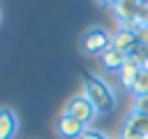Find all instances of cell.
<instances>
[{
    "instance_id": "1",
    "label": "cell",
    "mask_w": 148,
    "mask_h": 139,
    "mask_svg": "<svg viewBox=\"0 0 148 139\" xmlns=\"http://www.w3.org/2000/svg\"><path fill=\"white\" fill-rule=\"evenodd\" d=\"M83 95L92 102L97 114H109L116 107V95L111 86L97 74H88V72L83 74Z\"/></svg>"
},
{
    "instance_id": "2",
    "label": "cell",
    "mask_w": 148,
    "mask_h": 139,
    "mask_svg": "<svg viewBox=\"0 0 148 139\" xmlns=\"http://www.w3.org/2000/svg\"><path fill=\"white\" fill-rule=\"evenodd\" d=\"M111 42H113V35H109V32L102 30V28H92V30H88V32L83 35L81 46H83L86 53H99V56H102L104 51L111 49Z\"/></svg>"
},
{
    "instance_id": "3",
    "label": "cell",
    "mask_w": 148,
    "mask_h": 139,
    "mask_svg": "<svg viewBox=\"0 0 148 139\" xmlns=\"http://www.w3.org/2000/svg\"><path fill=\"white\" fill-rule=\"evenodd\" d=\"M65 114H69V116H74L76 120H81L83 125H88V123H92V118L97 116V109L92 107V102H90L86 95H74V97L67 102Z\"/></svg>"
},
{
    "instance_id": "4",
    "label": "cell",
    "mask_w": 148,
    "mask_h": 139,
    "mask_svg": "<svg viewBox=\"0 0 148 139\" xmlns=\"http://www.w3.org/2000/svg\"><path fill=\"white\" fill-rule=\"evenodd\" d=\"M83 130H86V125L69 114H62L56 123V132H58L60 139H79L83 134Z\"/></svg>"
},
{
    "instance_id": "5",
    "label": "cell",
    "mask_w": 148,
    "mask_h": 139,
    "mask_svg": "<svg viewBox=\"0 0 148 139\" xmlns=\"http://www.w3.org/2000/svg\"><path fill=\"white\" fill-rule=\"evenodd\" d=\"M16 130H18V118H16V114H14L12 109L2 107V109H0V139H14Z\"/></svg>"
},
{
    "instance_id": "6",
    "label": "cell",
    "mask_w": 148,
    "mask_h": 139,
    "mask_svg": "<svg viewBox=\"0 0 148 139\" xmlns=\"http://www.w3.org/2000/svg\"><path fill=\"white\" fill-rule=\"evenodd\" d=\"M127 58H130V53L127 51H120V49H109V51H104L102 53V65L106 67V70H120L125 63H127Z\"/></svg>"
},
{
    "instance_id": "7",
    "label": "cell",
    "mask_w": 148,
    "mask_h": 139,
    "mask_svg": "<svg viewBox=\"0 0 148 139\" xmlns=\"http://www.w3.org/2000/svg\"><path fill=\"white\" fill-rule=\"evenodd\" d=\"M139 70H141V65H136L132 58H127V63L118 70V76H120V83L125 86V88H130L132 90V86H134V79H136V74H139Z\"/></svg>"
},
{
    "instance_id": "8",
    "label": "cell",
    "mask_w": 148,
    "mask_h": 139,
    "mask_svg": "<svg viewBox=\"0 0 148 139\" xmlns=\"http://www.w3.org/2000/svg\"><path fill=\"white\" fill-rule=\"evenodd\" d=\"M136 44V35L134 32H130V30H118V32H113V42H111V46L113 49H120V51H132V46Z\"/></svg>"
},
{
    "instance_id": "9",
    "label": "cell",
    "mask_w": 148,
    "mask_h": 139,
    "mask_svg": "<svg viewBox=\"0 0 148 139\" xmlns=\"http://www.w3.org/2000/svg\"><path fill=\"white\" fill-rule=\"evenodd\" d=\"M125 125H127V127H132V130H136L139 134L148 137V114H143V111H136V109H134V111L127 116Z\"/></svg>"
},
{
    "instance_id": "10",
    "label": "cell",
    "mask_w": 148,
    "mask_h": 139,
    "mask_svg": "<svg viewBox=\"0 0 148 139\" xmlns=\"http://www.w3.org/2000/svg\"><path fill=\"white\" fill-rule=\"evenodd\" d=\"M136 7H139V0H120L113 9H116L118 21H130V19H134Z\"/></svg>"
},
{
    "instance_id": "11",
    "label": "cell",
    "mask_w": 148,
    "mask_h": 139,
    "mask_svg": "<svg viewBox=\"0 0 148 139\" xmlns=\"http://www.w3.org/2000/svg\"><path fill=\"white\" fill-rule=\"evenodd\" d=\"M132 93L139 97V95H148V70L141 67L136 79H134V86H132Z\"/></svg>"
},
{
    "instance_id": "12",
    "label": "cell",
    "mask_w": 148,
    "mask_h": 139,
    "mask_svg": "<svg viewBox=\"0 0 148 139\" xmlns=\"http://www.w3.org/2000/svg\"><path fill=\"white\" fill-rule=\"evenodd\" d=\"M120 139H148V137H143V134H139L136 130L123 125V130H120Z\"/></svg>"
},
{
    "instance_id": "13",
    "label": "cell",
    "mask_w": 148,
    "mask_h": 139,
    "mask_svg": "<svg viewBox=\"0 0 148 139\" xmlns=\"http://www.w3.org/2000/svg\"><path fill=\"white\" fill-rule=\"evenodd\" d=\"M79 139H109L104 132H99V130H92V127H86L83 130V134L79 137Z\"/></svg>"
},
{
    "instance_id": "14",
    "label": "cell",
    "mask_w": 148,
    "mask_h": 139,
    "mask_svg": "<svg viewBox=\"0 0 148 139\" xmlns=\"http://www.w3.org/2000/svg\"><path fill=\"white\" fill-rule=\"evenodd\" d=\"M134 109H136V111L148 114V95H139V97L134 100Z\"/></svg>"
},
{
    "instance_id": "15",
    "label": "cell",
    "mask_w": 148,
    "mask_h": 139,
    "mask_svg": "<svg viewBox=\"0 0 148 139\" xmlns=\"http://www.w3.org/2000/svg\"><path fill=\"white\" fill-rule=\"evenodd\" d=\"M120 0H99V5H104V7H116Z\"/></svg>"
},
{
    "instance_id": "16",
    "label": "cell",
    "mask_w": 148,
    "mask_h": 139,
    "mask_svg": "<svg viewBox=\"0 0 148 139\" xmlns=\"http://www.w3.org/2000/svg\"><path fill=\"white\" fill-rule=\"evenodd\" d=\"M139 2H141V5H148V0H139Z\"/></svg>"
}]
</instances>
